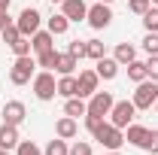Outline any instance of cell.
<instances>
[{
  "instance_id": "cell-17",
  "label": "cell",
  "mask_w": 158,
  "mask_h": 155,
  "mask_svg": "<svg viewBox=\"0 0 158 155\" xmlns=\"http://www.w3.org/2000/svg\"><path fill=\"white\" fill-rule=\"evenodd\" d=\"M31 46H34V52H49V49H55V37L49 34V31H37L34 37H31Z\"/></svg>"
},
{
  "instance_id": "cell-39",
  "label": "cell",
  "mask_w": 158,
  "mask_h": 155,
  "mask_svg": "<svg viewBox=\"0 0 158 155\" xmlns=\"http://www.w3.org/2000/svg\"><path fill=\"white\" fill-rule=\"evenodd\" d=\"M0 155H12V152H9V149H0Z\"/></svg>"
},
{
  "instance_id": "cell-20",
  "label": "cell",
  "mask_w": 158,
  "mask_h": 155,
  "mask_svg": "<svg viewBox=\"0 0 158 155\" xmlns=\"http://www.w3.org/2000/svg\"><path fill=\"white\" fill-rule=\"evenodd\" d=\"M76 64H79V58H73L70 52H58V64H55V70H58L61 76H67V73L76 70Z\"/></svg>"
},
{
  "instance_id": "cell-29",
  "label": "cell",
  "mask_w": 158,
  "mask_h": 155,
  "mask_svg": "<svg viewBox=\"0 0 158 155\" xmlns=\"http://www.w3.org/2000/svg\"><path fill=\"white\" fill-rule=\"evenodd\" d=\"M140 149H146V152L158 155V131H146V137H143V143H140Z\"/></svg>"
},
{
  "instance_id": "cell-26",
  "label": "cell",
  "mask_w": 158,
  "mask_h": 155,
  "mask_svg": "<svg viewBox=\"0 0 158 155\" xmlns=\"http://www.w3.org/2000/svg\"><path fill=\"white\" fill-rule=\"evenodd\" d=\"M143 27H146V34H158V6L155 9L149 6V9L143 12Z\"/></svg>"
},
{
  "instance_id": "cell-30",
  "label": "cell",
  "mask_w": 158,
  "mask_h": 155,
  "mask_svg": "<svg viewBox=\"0 0 158 155\" xmlns=\"http://www.w3.org/2000/svg\"><path fill=\"white\" fill-rule=\"evenodd\" d=\"M0 37H3V43H6V46H12V43H15V40L21 37V31H19V24H6V27H3V31H0Z\"/></svg>"
},
{
  "instance_id": "cell-10",
  "label": "cell",
  "mask_w": 158,
  "mask_h": 155,
  "mask_svg": "<svg viewBox=\"0 0 158 155\" xmlns=\"http://www.w3.org/2000/svg\"><path fill=\"white\" fill-rule=\"evenodd\" d=\"M61 12L67 15V21H85L88 19L85 0H61Z\"/></svg>"
},
{
  "instance_id": "cell-8",
  "label": "cell",
  "mask_w": 158,
  "mask_h": 155,
  "mask_svg": "<svg viewBox=\"0 0 158 155\" xmlns=\"http://www.w3.org/2000/svg\"><path fill=\"white\" fill-rule=\"evenodd\" d=\"M113 94L110 91H94L91 100H88V113L91 116H110V110H113Z\"/></svg>"
},
{
  "instance_id": "cell-24",
  "label": "cell",
  "mask_w": 158,
  "mask_h": 155,
  "mask_svg": "<svg viewBox=\"0 0 158 155\" xmlns=\"http://www.w3.org/2000/svg\"><path fill=\"white\" fill-rule=\"evenodd\" d=\"M85 49H88L85 58H91V61H100L103 55H106V46H103L100 40H85Z\"/></svg>"
},
{
  "instance_id": "cell-15",
  "label": "cell",
  "mask_w": 158,
  "mask_h": 155,
  "mask_svg": "<svg viewBox=\"0 0 158 155\" xmlns=\"http://www.w3.org/2000/svg\"><path fill=\"white\" fill-rule=\"evenodd\" d=\"M113 58H116L122 67H128L131 61L137 58V46H134V43H118V46H116V52H113Z\"/></svg>"
},
{
  "instance_id": "cell-18",
  "label": "cell",
  "mask_w": 158,
  "mask_h": 155,
  "mask_svg": "<svg viewBox=\"0 0 158 155\" xmlns=\"http://www.w3.org/2000/svg\"><path fill=\"white\" fill-rule=\"evenodd\" d=\"M67 27H70V21H67V15H64V12H55L52 19L46 21V31H49L52 37H61V34H67Z\"/></svg>"
},
{
  "instance_id": "cell-14",
  "label": "cell",
  "mask_w": 158,
  "mask_h": 155,
  "mask_svg": "<svg viewBox=\"0 0 158 155\" xmlns=\"http://www.w3.org/2000/svg\"><path fill=\"white\" fill-rule=\"evenodd\" d=\"M118 67H122V64H118L116 58H106V55H103V58L98 61V70H94V73H98L100 79H106V82H110V79L118 76Z\"/></svg>"
},
{
  "instance_id": "cell-44",
  "label": "cell",
  "mask_w": 158,
  "mask_h": 155,
  "mask_svg": "<svg viewBox=\"0 0 158 155\" xmlns=\"http://www.w3.org/2000/svg\"><path fill=\"white\" fill-rule=\"evenodd\" d=\"M152 3H155V6H158V0H152Z\"/></svg>"
},
{
  "instance_id": "cell-34",
  "label": "cell",
  "mask_w": 158,
  "mask_h": 155,
  "mask_svg": "<svg viewBox=\"0 0 158 155\" xmlns=\"http://www.w3.org/2000/svg\"><path fill=\"white\" fill-rule=\"evenodd\" d=\"M103 122H106V119H103V116H91V113H85V128H88L91 134L98 131V128H100V125H103Z\"/></svg>"
},
{
  "instance_id": "cell-7",
  "label": "cell",
  "mask_w": 158,
  "mask_h": 155,
  "mask_svg": "<svg viewBox=\"0 0 158 155\" xmlns=\"http://www.w3.org/2000/svg\"><path fill=\"white\" fill-rule=\"evenodd\" d=\"M88 24L94 27V31H103V27H110V21H113V9H110V3H94V6H88Z\"/></svg>"
},
{
  "instance_id": "cell-1",
  "label": "cell",
  "mask_w": 158,
  "mask_h": 155,
  "mask_svg": "<svg viewBox=\"0 0 158 155\" xmlns=\"http://www.w3.org/2000/svg\"><path fill=\"white\" fill-rule=\"evenodd\" d=\"M94 140H98L103 149H110V152H116L118 146L125 143V131L122 128H116L113 122H103L98 131H94Z\"/></svg>"
},
{
  "instance_id": "cell-21",
  "label": "cell",
  "mask_w": 158,
  "mask_h": 155,
  "mask_svg": "<svg viewBox=\"0 0 158 155\" xmlns=\"http://www.w3.org/2000/svg\"><path fill=\"white\" fill-rule=\"evenodd\" d=\"M146 131H149V128H143V125H134V122H131V125L125 128V143L140 146V143H143V137H146Z\"/></svg>"
},
{
  "instance_id": "cell-33",
  "label": "cell",
  "mask_w": 158,
  "mask_h": 155,
  "mask_svg": "<svg viewBox=\"0 0 158 155\" xmlns=\"http://www.w3.org/2000/svg\"><path fill=\"white\" fill-rule=\"evenodd\" d=\"M143 49H146V55H158V34H146Z\"/></svg>"
},
{
  "instance_id": "cell-13",
  "label": "cell",
  "mask_w": 158,
  "mask_h": 155,
  "mask_svg": "<svg viewBox=\"0 0 158 155\" xmlns=\"http://www.w3.org/2000/svg\"><path fill=\"white\" fill-rule=\"evenodd\" d=\"M19 128H15V125H6V122H3V125H0V149H15V146H19Z\"/></svg>"
},
{
  "instance_id": "cell-38",
  "label": "cell",
  "mask_w": 158,
  "mask_h": 155,
  "mask_svg": "<svg viewBox=\"0 0 158 155\" xmlns=\"http://www.w3.org/2000/svg\"><path fill=\"white\" fill-rule=\"evenodd\" d=\"M9 3L12 0H0V12H9Z\"/></svg>"
},
{
  "instance_id": "cell-11",
  "label": "cell",
  "mask_w": 158,
  "mask_h": 155,
  "mask_svg": "<svg viewBox=\"0 0 158 155\" xmlns=\"http://www.w3.org/2000/svg\"><path fill=\"white\" fill-rule=\"evenodd\" d=\"M79 97H91L94 91H98V82H100V76L94 73V70H82L79 73Z\"/></svg>"
},
{
  "instance_id": "cell-28",
  "label": "cell",
  "mask_w": 158,
  "mask_h": 155,
  "mask_svg": "<svg viewBox=\"0 0 158 155\" xmlns=\"http://www.w3.org/2000/svg\"><path fill=\"white\" fill-rule=\"evenodd\" d=\"M15 155H43V149H40L34 140H19V146H15Z\"/></svg>"
},
{
  "instance_id": "cell-12",
  "label": "cell",
  "mask_w": 158,
  "mask_h": 155,
  "mask_svg": "<svg viewBox=\"0 0 158 155\" xmlns=\"http://www.w3.org/2000/svg\"><path fill=\"white\" fill-rule=\"evenodd\" d=\"M79 134V122L73 116H64L55 122V137H61V140H73V137Z\"/></svg>"
},
{
  "instance_id": "cell-23",
  "label": "cell",
  "mask_w": 158,
  "mask_h": 155,
  "mask_svg": "<svg viewBox=\"0 0 158 155\" xmlns=\"http://www.w3.org/2000/svg\"><path fill=\"white\" fill-rule=\"evenodd\" d=\"M43 155H70V146H67V140L55 137V140H49V146L43 149Z\"/></svg>"
},
{
  "instance_id": "cell-6",
  "label": "cell",
  "mask_w": 158,
  "mask_h": 155,
  "mask_svg": "<svg viewBox=\"0 0 158 155\" xmlns=\"http://www.w3.org/2000/svg\"><path fill=\"white\" fill-rule=\"evenodd\" d=\"M40 21H43V15H40L37 6H24V9L19 12V19H15V24H19L21 37H34V34L40 31Z\"/></svg>"
},
{
  "instance_id": "cell-37",
  "label": "cell",
  "mask_w": 158,
  "mask_h": 155,
  "mask_svg": "<svg viewBox=\"0 0 158 155\" xmlns=\"http://www.w3.org/2000/svg\"><path fill=\"white\" fill-rule=\"evenodd\" d=\"M6 24H12V19H9V12H0V31H3Z\"/></svg>"
},
{
  "instance_id": "cell-3",
  "label": "cell",
  "mask_w": 158,
  "mask_h": 155,
  "mask_svg": "<svg viewBox=\"0 0 158 155\" xmlns=\"http://www.w3.org/2000/svg\"><path fill=\"white\" fill-rule=\"evenodd\" d=\"M134 107L137 110H152L158 100V82L155 79H143V82H137V91H134Z\"/></svg>"
},
{
  "instance_id": "cell-5",
  "label": "cell",
  "mask_w": 158,
  "mask_h": 155,
  "mask_svg": "<svg viewBox=\"0 0 158 155\" xmlns=\"http://www.w3.org/2000/svg\"><path fill=\"white\" fill-rule=\"evenodd\" d=\"M31 82H34V94H37L40 100H52V97L58 94V82H55V76H52V70L37 73Z\"/></svg>"
},
{
  "instance_id": "cell-2",
  "label": "cell",
  "mask_w": 158,
  "mask_h": 155,
  "mask_svg": "<svg viewBox=\"0 0 158 155\" xmlns=\"http://www.w3.org/2000/svg\"><path fill=\"white\" fill-rule=\"evenodd\" d=\"M34 67H37V61L31 58V55L15 58V64L9 67V82H12V85H27L31 79L37 76V73H34Z\"/></svg>"
},
{
  "instance_id": "cell-22",
  "label": "cell",
  "mask_w": 158,
  "mask_h": 155,
  "mask_svg": "<svg viewBox=\"0 0 158 155\" xmlns=\"http://www.w3.org/2000/svg\"><path fill=\"white\" fill-rule=\"evenodd\" d=\"M128 79L131 82H143V79H149V73H146V61H131L128 64Z\"/></svg>"
},
{
  "instance_id": "cell-4",
  "label": "cell",
  "mask_w": 158,
  "mask_h": 155,
  "mask_svg": "<svg viewBox=\"0 0 158 155\" xmlns=\"http://www.w3.org/2000/svg\"><path fill=\"white\" fill-rule=\"evenodd\" d=\"M134 119H137V107H134V100H116V103H113V110H110V122H113L116 128L125 131Z\"/></svg>"
},
{
  "instance_id": "cell-32",
  "label": "cell",
  "mask_w": 158,
  "mask_h": 155,
  "mask_svg": "<svg viewBox=\"0 0 158 155\" xmlns=\"http://www.w3.org/2000/svg\"><path fill=\"white\" fill-rule=\"evenodd\" d=\"M149 6H152V0H128V9H131L134 15H143Z\"/></svg>"
},
{
  "instance_id": "cell-40",
  "label": "cell",
  "mask_w": 158,
  "mask_h": 155,
  "mask_svg": "<svg viewBox=\"0 0 158 155\" xmlns=\"http://www.w3.org/2000/svg\"><path fill=\"white\" fill-rule=\"evenodd\" d=\"M110 155H122V152H118V149H116V152H110Z\"/></svg>"
},
{
  "instance_id": "cell-16",
  "label": "cell",
  "mask_w": 158,
  "mask_h": 155,
  "mask_svg": "<svg viewBox=\"0 0 158 155\" xmlns=\"http://www.w3.org/2000/svg\"><path fill=\"white\" fill-rule=\"evenodd\" d=\"M58 94L61 97H79V79L73 73H67V76L58 79Z\"/></svg>"
},
{
  "instance_id": "cell-43",
  "label": "cell",
  "mask_w": 158,
  "mask_h": 155,
  "mask_svg": "<svg viewBox=\"0 0 158 155\" xmlns=\"http://www.w3.org/2000/svg\"><path fill=\"white\" fill-rule=\"evenodd\" d=\"M52 3H61V0H52Z\"/></svg>"
},
{
  "instance_id": "cell-35",
  "label": "cell",
  "mask_w": 158,
  "mask_h": 155,
  "mask_svg": "<svg viewBox=\"0 0 158 155\" xmlns=\"http://www.w3.org/2000/svg\"><path fill=\"white\" fill-rule=\"evenodd\" d=\"M70 155H91V143H85V140H76V143L70 146Z\"/></svg>"
},
{
  "instance_id": "cell-36",
  "label": "cell",
  "mask_w": 158,
  "mask_h": 155,
  "mask_svg": "<svg viewBox=\"0 0 158 155\" xmlns=\"http://www.w3.org/2000/svg\"><path fill=\"white\" fill-rule=\"evenodd\" d=\"M146 73H149V79L158 82V55H149V61H146Z\"/></svg>"
},
{
  "instance_id": "cell-27",
  "label": "cell",
  "mask_w": 158,
  "mask_h": 155,
  "mask_svg": "<svg viewBox=\"0 0 158 155\" xmlns=\"http://www.w3.org/2000/svg\"><path fill=\"white\" fill-rule=\"evenodd\" d=\"M12 52H15V58H21V55H31L34 52V46H31V37H19L12 46H9Z\"/></svg>"
},
{
  "instance_id": "cell-19",
  "label": "cell",
  "mask_w": 158,
  "mask_h": 155,
  "mask_svg": "<svg viewBox=\"0 0 158 155\" xmlns=\"http://www.w3.org/2000/svg\"><path fill=\"white\" fill-rule=\"evenodd\" d=\"M85 113H88V103H85L82 97H67V103H64V116L79 119V116H85Z\"/></svg>"
},
{
  "instance_id": "cell-25",
  "label": "cell",
  "mask_w": 158,
  "mask_h": 155,
  "mask_svg": "<svg viewBox=\"0 0 158 155\" xmlns=\"http://www.w3.org/2000/svg\"><path fill=\"white\" fill-rule=\"evenodd\" d=\"M55 64H58V52H55V49L37 55V67H43V70H55Z\"/></svg>"
},
{
  "instance_id": "cell-41",
  "label": "cell",
  "mask_w": 158,
  "mask_h": 155,
  "mask_svg": "<svg viewBox=\"0 0 158 155\" xmlns=\"http://www.w3.org/2000/svg\"><path fill=\"white\" fill-rule=\"evenodd\" d=\"M100 3H113V0H100Z\"/></svg>"
},
{
  "instance_id": "cell-9",
  "label": "cell",
  "mask_w": 158,
  "mask_h": 155,
  "mask_svg": "<svg viewBox=\"0 0 158 155\" xmlns=\"http://www.w3.org/2000/svg\"><path fill=\"white\" fill-rule=\"evenodd\" d=\"M24 119H27V110H24L21 100H6V103H3V122H6V125H15V128H19Z\"/></svg>"
},
{
  "instance_id": "cell-31",
  "label": "cell",
  "mask_w": 158,
  "mask_h": 155,
  "mask_svg": "<svg viewBox=\"0 0 158 155\" xmlns=\"http://www.w3.org/2000/svg\"><path fill=\"white\" fill-rule=\"evenodd\" d=\"M67 52H70V55H73V58H85V55H88V49H85V43H82V40H73V43H70V46H67Z\"/></svg>"
},
{
  "instance_id": "cell-42",
  "label": "cell",
  "mask_w": 158,
  "mask_h": 155,
  "mask_svg": "<svg viewBox=\"0 0 158 155\" xmlns=\"http://www.w3.org/2000/svg\"><path fill=\"white\" fill-rule=\"evenodd\" d=\"M155 113H158V100H155Z\"/></svg>"
}]
</instances>
